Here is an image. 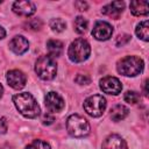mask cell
Segmentation results:
<instances>
[{"label":"cell","mask_w":149,"mask_h":149,"mask_svg":"<svg viewBox=\"0 0 149 149\" xmlns=\"http://www.w3.org/2000/svg\"><path fill=\"white\" fill-rule=\"evenodd\" d=\"M66 130L72 137H84L90 133V123L84 116L72 114L66 120Z\"/></svg>","instance_id":"cell-4"},{"label":"cell","mask_w":149,"mask_h":149,"mask_svg":"<svg viewBox=\"0 0 149 149\" xmlns=\"http://www.w3.org/2000/svg\"><path fill=\"white\" fill-rule=\"evenodd\" d=\"M100 88L102 90V92H105L107 94L116 95L121 92L122 85L118 78L112 77V76H107L100 80Z\"/></svg>","instance_id":"cell-7"},{"label":"cell","mask_w":149,"mask_h":149,"mask_svg":"<svg viewBox=\"0 0 149 149\" xmlns=\"http://www.w3.org/2000/svg\"><path fill=\"white\" fill-rule=\"evenodd\" d=\"M7 83L10 87H13L14 90H21L22 87H24L26 83H27V77L26 74L20 71V70H10L7 72L6 76Z\"/></svg>","instance_id":"cell-10"},{"label":"cell","mask_w":149,"mask_h":149,"mask_svg":"<svg viewBox=\"0 0 149 149\" xmlns=\"http://www.w3.org/2000/svg\"><path fill=\"white\" fill-rule=\"evenodd\" d=\"M74 7L79 10H86L88 8V5L86 1H76L74 2Z\"/></svg>","instance_id":"cell-27"},{"label":"cell","mask_w":149,"mask_h":149,"mask_svg":"<svg viewBox=\"0 0 149 149\" xmlns=\"http://www.w3.org/2000/svg\"><path fill=\"white\" fill-rule=\"evenodd\" d=\"M102 149H128L126 141L116 134H112L102 142Z\"/></svg>","instance_id":"cell-14"},{"label":"cell","mask_w":149,"mask_h":149,"mask_svg":"<svg viewBox=\"0 0 149 149\" xmlns=\"http://www.w3.org/2000/svg\"><path fill=\"white\" fill-rule=\"evenodd\" d=\"M35 72L43 80H51L57 73V63L49 55L41 56L35 63Z\"/></svg>","instance_id":"cell-3"},{"label":"cell","mask_w":149,"mask_h":149,"mask_svg":"<svg viewBox=\"0 0 149 149\" xmlns=\"http://www.w3.org/2000/svg\"><path fill=\"white\" fill-rule=\"evenodd\" d=\"M54 121H55V119H54V116H52V113H49V112H47V113L43 115V118H42L43 125H51Z\"/></svg>","instance_id":"cell-26"},{"label":"cell","mask_w":149,"mask_h":149,"mask_svg":"<svg viewBox=\"0 0 149 149\" xmlns=\"http://www.w3.org/2000/svg\"><path fill=\"white\" fill-rule=\"evenodd\" d=\"M7 132V121L5 118L0 119V134H5Z\"/></svg>","instance_id":"cell-28"},{"label":"cell","mask_w":149,"mask_h":149,"mask_svg":"<svg viewBox=\"0 0 149 149\" xmlns=\"http://www.w3.org/2000/svg\"><path fill=\"white\" fill-rule=\"evenodd\" d=\"M87 26H88V22L86 19H84L83 16H77L74 19V22H73V27H74V30L78 33V34H83L86 31L87 29Z\"/></svg>","instance_id":"cell-19"},{"label":"cell","mask_w":149,"mask_h":149,"mask_svg":"<svg viewBox=\"0 0 149 149\" xmlns=\"http://www.w3.org/2000/svg\"><path fill=\"white\" fill-rule=\"evenodd\" d=\"M50 28L54 31H56V33H62L66 28V23H65V21H63L59 17L51 19V21H50Z\"/></svg>","instance_id":"cell-20"},{"label":"cell","mask_w":149,"mask_h":149,"mask_svg":"<svg viewBox=\"0 0 149 149\" xmlns=\"http://www.w3.org/2000/svg\"><path fill=\"white\" fill-rule=\"evenodd\" d=\"M83 106L88 115L93 118H98L102 115V113L106 109V99L100 94H93L85 99Z\"/></svg>","instance_id":"cell-6"},{"label":"cell","mask_w":149,"mask_h":149,"mask_svg":"<svg viewBox=\"0 0 149 149\" xmlns=\"http://www.w3.org/2000/svg\"><path fill=\"white\" fill-rule=\"evenodd\" d=\"M74 81L79 85H87L91 83V78L88 74H84V73H79L77 74V77L74 78Z\"/></svg>","instance_id":"cell-24"},{"label":"cell","mask_w":149,"mask_h":149,"mask_svg":"<svg viewBox=\"0 0 149 149\" xmlns=\"http://www.w3.org/2000/svg\"><path fill=\"white\" fill-rule=\"evenodd\" d=\"M143 61L137 56H126L121 58L116 64V70L122 76L135 77L143 70Z\"/></svg>","instance_id":"cell-2"},{"label":"cell","mask_w":149,"mask_h":149,"mask_svg":"<svg viewBox=\"0 0 149 149\" xmlns=\"http://www.w3.org/2000/svg\"><path fill=\"white\" fill-rule=\"evenodd\" d=\"M13 12L20 16H30L36 12V7L31 1H15L13 3Z\"/></svg>","instance_id":"cell-11"},{"label":"cell","mask_w":149,"mask_h":149,"mask_svg":"<svg viewBox=\"0 0 149 149\" xmlns=\"http://www.w3.org/2000/svg\"><path fill=\"white\" fill-rule=\"evenodd\" d=\"M130 12L133 13V15L135 16H143L147 15L149 12V3L146 0H134L130 2Z\"/></svg>","instance_id":"cell-15"},{"label":"cell","mask_w":149,"mask_h":149,"mask_svg":"<svg viewBox=\"0 0 149 149\" xmlns=\"http://www.w3.org/2000/svg\"><path fill=\"white\" fill-rule=\"evenodd\" d=\"M112 34L113 27L106 21H98L92 29V36L98 41L108 40L109 37H112Z\"/></svg>","instance_id":"cell-8"},{"label":"cell","mask_w":149,"mask_h":149,"mask_svg":"<svg viewBox=\"0 0 149 149\" xmlns=\"http://www.w3.org/2000/svg\"><path fill=\"white\" fill-rule=\"evenodd\" d=\"M0 149H14V147L9 143H3V144L0 146Z\"/></svg>","instance_id":"cell-29"},{"label":"cell","mask_w":149,"mask_h":149,"mask_svg":"<svg viewBox=\"0 0 149 149\" xmlns=\"http://www.w3.org/2000/svg\"><path fill=\"white\" fill-rule=\"evenodd\" d=\"M44 101H45V107L49 111V113H58L65 106L63 98L57 92H52V91L45 95Z\"/></svg>","instance_id":"cell-9"},{"label":"cell","mask_w":149,"mask_h":149,"mask_svg":"<svg viewBox=\"0 0 149 149\" xmlns=\"http://www.w3.org/2000/svg\"><path fill=\"white\" fill-rule=\"evenodd\" d=\"M42 21L40 19H30L26 22V27H28L31 30H38L42 28Z\"/></svg>","instance_id":"cell-23"},{"label":"cell","mask_w":149,"mask_h":149,"mask_svg":"<svg viewBox=\"0 0 149 149\" xmlns=\"http://www.w3.org/2000/svg\"><path fill=\"white\" fill-rule=\"evenodd\" d=\"M143 91H144V95H148V79L144 81V85H143Z\"/></svg>","instance_id":"cell-30"},{"label":"cell","mask_w":149,"mask_h":149,"mask_svg":"<svg viewBox=\"0 0 149 149\" xmlns=\"http://www.w3.org/2000/svg\"><path fill=\"white\" fill-rule=\"evenodd\" d=\"M123 99H125L126 102L132 104V105H135V104H137V102L140 101L141 97H140V94H139L137 92H135V91H127V92L125 93V95H123Z\"/></svg>","instance_id":"cell-21"},{"label":"cell","mask_w":149,"mask_h":149,"mask_svg":"<svg viewBox=\"0 0 149 149\" xmlns=\"http://www.w3.org/2000/svg\"><path fill=\"white\" fill-rule=\"evenodd\" d=\"M5 36H6V31H5V29L0 26V40H1V38H3Z\"/></svg>","instance_id":"cell-31"},{"label":"cell","mask_w":149,"mask_h":149,"mask_svg":"<svg viewBox=\"0 0 149 149\" xmlns=\"http://www.w3.org/2000/svg\"><path fill=\"white\" fill-rule=\"evenodd\" d=\"M29 48V42L26 37L21 36V35H17V36H14L10 42H9V49L16 54V55H22L24 54Z\"/></svg>","instance_id":"cell-12"},{"label":"cell","mask_w":149,"mask_h":149,"mask_svg":"<svg viewBox=\"0 0 149 149\" xmlns=\"http://www.w3.org/2000/svg\"><path fill=\"white\" fill-rule=\"evenodd\" d=\"M129 40H130V36L127 35V34H123V35H119V36L116 37L115 43H116L118 47H122V45H125L126 43H128Z\"/></svg>","instance_id":"cell-25"},{"label":"cell","mask_w":149,"mask_h":149,"mask_svg":"<svg viewBox=\"0 0 149 149\" xmlns=\"http://www.w3.org/2000/svg\"><path fill=\"white\" fill-rule=\"evenodd\" d=\"M26 149H51V148H50V146H49L45 141H43V140H34L33 142H30V143L26 147Z\"/></svg>","instance_id":"cell-22"},{"label":"cell","mask_w":149,"mask_h":149,"mask_svg":"<svg viewBox=\"0 0 149 149\" xmlns=\"http://www.w3.org/2000/svg\"><path fill=\"white\" fill-rule=\"evenodd\" d=\"M2 93H3V87H2V85L0 84V98L2 97Z\"/></svg>","instance_id":"cell-32"},{"label":"cell","mask_w":149,"mask_h":149,"mask_svg":"<svg viewBox=\"0 0 149 149\" xmlns=\"http://www.w3.org/2000/svg\"><path fill=\"white\" fill-rule=\"evenodd\" d=\"M90 54H91V47L88 42L84 38L74 40L70 44L69 50H68V56L70 61H72L73 63H80V62L86 61Z\"/></svg>","instance_id":"cell-5"},{"label":"cell","mask_w":149,"mask_h":149,"mask_svg":"<svg viewBox=\"0 0 149 149\" xmlns=\"http://www.w3.org/2000/svg\"><path fill=\"white\" fill-rule=\"evenodd\" d=\"M135 33L139 36V38H141V40L147 42L149 40V22H148V20H144V21L140 22L136 26Z\"/></svg>","instance_id":"cell-18"},{"label":"cell","mask_w":149,"mask_h":149,"mask_svg":"<svg viewBox=\"0 0 149 149\" xmlns=\"http://www.w3.org/2000/svg\"><path fill=\"white\" fill-rule=\"evenodd\" d=\"M47 49L49 56H51L52 58L59 57L63 52V43L58 40H49L47 42Z\"/></svg>","instance_id":"cell-16"},{"label":"cell","mask_w":149,"mask_h":149,"mask_svg":"<svg viewBox=\"0 0 149 149\" xmlns=\"http://www.w3.org/2000/svg\"><path fill=\"white\" fill-rule=\"evenodd\" d=\"M125 9V2L123 1H113L106 6L102 7L101 13L104 15H107L113 19H118Z\"/></svg>","instance_id":"cell-13"},{"label":"cell","mask_w":149,"mask_h":149,"mask_svg":"<svg viewBox=\"0 0 149 149\" xmlns=\"http://www.w3.org/2000/svg\"><path fill=\"white\" fill-rule=\"evenodd\" d=\"M13 102L16 107V109L22 114L24 118L28 119H35L40 115V106L36 102L35 98L28 93V92H22L17 93L13 97Z\"/></svg>","instance_id":"cell-1"},{"label":"cell","mask_w":149,"mask_h":149,"mask_svg":"<svg viewBox=\"0 0 149 149\" xmlns=\"http://www.w3.org/2000/svg\"><path fill=\"white\" fill-rule=\"evenodd\" d=\"M129 111L126 106L123 105H115L112 109H111V119L113 121H121L123 120L127 115H128Z\"/></svg>","instance_id":"cell-17"}]
</instances>
